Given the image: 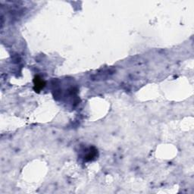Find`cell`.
Returning a JSON list of instances; mask_svg holds the SVG:
<instances>
[{
	"label": "cell",
	"mask_w": 194,
	"mask_h": 194,
	"mask_svg": "<svg viewBox=\"0 0 194 194\" xmlns=\"http://www.w3.org/2000/svg\"><path fill=\"white\" fill-rule=\"evenodd\" d=\"M34 84H35V90L37 91L40 90L41 89H43L45 86V83L43 81H42L39 77H36L34 79Z\"/></svg>",
	"instance_id": "obj_1"
}]
</instances>
